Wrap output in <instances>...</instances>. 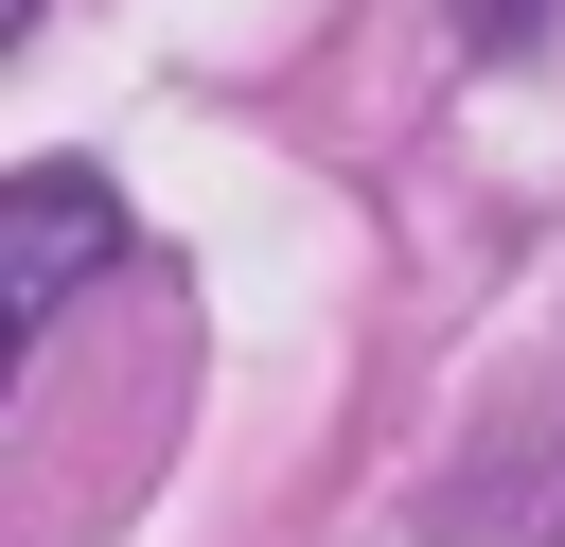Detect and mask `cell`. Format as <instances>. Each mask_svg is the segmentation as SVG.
Masks as SVG:
<instances>
[{
    "mask_svg": "<svg viewBox=\"0 0 565 547\" xmlns=\"http://www.w3.org/2000/svg\"><path fill=\"white\" fill-rule=\"evenodd\" d=\"M530 18H565V0H459V35H477V53H512Z\"/></svg>",
    "mask_w": 565,
    "mask_h": 547,
    "instance_id": "2",
    "label": "cell"
},
{
    "mask_svg": "<svg viewBox=\"0 0 565 547\" xmlns=\"http://www.w3.org/2000/svg\"><path fill=\"white\" fill-rule=\"evenodd\" d=\"M106 247H124L106 176H88V159H35V176H18V229H0V335H53V300H71Z\"/></svg>",
    "mask_w": 565,
    "mask_h": 547,
    "instance_id": "1",
    "label": "cell"
}]
</instances>
